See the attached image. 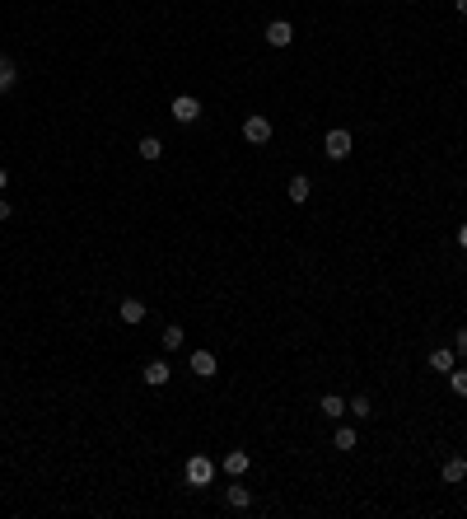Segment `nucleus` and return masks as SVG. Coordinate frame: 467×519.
Segmentation results:
<instances>
[{
	"instance_id": "1",
	"label": "nucleus",
	"mask_w": 467,
	"mask_h": 519,
	"mask_svg": "<svg viewBox=\"0 0 467 519\" xmlns=\"http://www.w3.org/2000/svg\"><path fill=\"white\" fill-rule=\"evenodd\" d=\"M187 482H192V487H210V477H215V463H210V458L206 454H197V458H187Z\"/></svg>"
},
{
	"instance_id": "2",
	"label": "nucleus",
	"mask_w": 467,
	"mask_h": 519,
	"mask_svg": "<svg viewBox=\"0 0 467 519\" xmlns=\"http://www.w3.org/2000/svg\"><path fill=\"white\" fill-rule=\"evenodd\" d=\"M243 141H248V145H266V141H271V117L252 112L248 122H243Z\"/></svg>"
},
{
	"instance_id": "3",
	"label": "nucleus",
	"mask_w": 467,
	"mask_h": 519,
	"mask_svg": "<svg viewBox=\"0 0 467 519\" xmlns=\"http://www.w3.org/2000/svg\"><path fill=\"white\" fill-rule=\"evenodd\" d=\"M173 122H183V126H192V122H197V117H201V103H197V98H192V94H178V98H173Z\"/></svg>"
},
{
	"instance_id": "4",
	"label": "nucleus",
	"mask_w": 467,
	"mask_h": 519,
	"mask_svg": "<svg viewBox=\"0 0 467 519\" xmlns=\"http://www.w3.org/2000/svg\"><path fill=\"white\" fill-rule=\"evenodd\" d=\"M351 131H346V126H337V131H327V141H323V150H327V159H346L351 155Z\"/></svg>"
},
{
	"instance_id": "5",
	"label": "nucleus",
	"mask_w": 467,
	"mask_h": 519,
	"mask_svg": "<svg viewBox=\"0 0 467 519\" xmlns=\"http://www.w3.org/2000/svg\"><path fill=\"white\" fill-rule=\"evenodd\" d=\"M266 43H271V47H290V43H295V29H290L285 19H271V24H266Z\"/></svg>"
},
{
	"instance_id": "6",
	"label": "nucleus",
	"mask_w": 467,
	"mask_h": 519,
	"mask_svg": "<svg viewBox=\"0 0 467 519\" xmlns=\"http://www.w3.org/2000/svg\"><path fill=\"white\" fill-rule=\"evenodd\" d=\"M220 468L229 472V477H243V472H248V468H252V458H248V454H243V449H229V454L220 458Z\"/></svg>"
},
{
	"instance_id": "7",
	"label": "nucleus",
	"mask_w": 467,
	"mask_h": 519,
	"mask_svg": "<svg viewBox=\"0 0 467 519\" xmlns=\"http://www.w3.org/2000/svg\"><path fill=\"white\" fill-rule=\"evenodd\" d=\"M140 379H145L150 389H164V384H169V379H173V370H169V361H150V365H145V375H140Z\"/></svg>"
},
{
	"instance_id": "8",
	"label": "nucleus",
	"mask_w": 467,
	"mask_h": 519,
	"mask_svg": "<svg viewBox=\"0 0 467 519\" xmlns=\"http://www.w3.org/2000/svg\"><path fill=\"white\" fill-rule=\"evenodd\" d=\"M187 365H192V375H197V379L215 375V356H210V351H192V361H187Z\"/></svg>"
},
{
	"instance_id": "9",
	"label": "nucleus",
	"mask_w": 467,
	"mask_h": 519,
	"mask_svg": "<svg viewBox=\"0 0 467 519\" xmlns=\"http://www.w3.org/2000/svg\"><path fill=\"white\" fill-rule=\"evenodd\" d=\"M453 365H458V351H449V346H435V351H430V370H439V375H449Z\"/></svg>"
},
{
	"instance_id": "10",
	"label": "nucleus",
	"mask_w": 467,
	"mask_h": 519,
	"mask_svg": "<svg viewBox=\"0 0 467 519\" xmlns=\"http://www.w3.org/2000/svg\"><path fill=\"white\" fill-rule=\"evenodd\" d=\"M122 323L126 328H140V323H145V299H122Z\"/></svg>"
},
{
	"instance_id": "11",
	"label": "nucleus",
	"mask_w": 467,
	"mask_h": 519,
	"mask_svg": "<svg viewBox=\"0 0 467 519\" xmlns=\"http://www.w3.org/2000/svg\"><path fill=\"white\" fill-rule=\"evenodd\" d=\"M224 505H229V510H248V505H252V491L234 482V487H224Z\"/></svg>"
},
{
	"instance_id": "12",
	"label": "nucleus",
	"mask_w": 467,
	"mask_h": 519,
	"mask_svg": "<svg viewBox=\"0 0 467 519\" xmlns=\"http://www.w3.org/2000/svg\"><path fill=\"white\" fill-rule=\"evenodd\" d=\"M318 407H323V416H332V421H342L346 416V398H337V393H327L323 403H318Z\"/></svg>"
},
{
	"instance_id": "13",
	"label": "nucleus",
	"mask_w": 467,
	"mask_h": 519,
	"mask_svg": "<svg viewBox=\"0 0 467 519\" xmlns=\"http://www.w3.org/2000/svg\"><path fill=\"white\" fill-rule=\"evenodd\" d=\"M15 80H19L15 61H10V57H0V94H10V89H15Z\"/></svg>"
},
{
	"instance_id": "14",
	"label": "nucleus",
	"mask_w": 467,
	"mask_h": 519,
	"mask_svg": "<svg viewBox=\"0 0 467 519\" xmlns=\"http://www.w3.org/2000/svg\"><path fill=\"white\" fill-rule=\"evenodd\" d=\"M290 202H295V206L309 202V178H304V173H295V178H290Z\"/></svg>"
},
{
	"instance_id": "15",
	"label": "nucleus",
	"mask_w": 467,
	"mask_h": 519,
	"mask_svg": "<svg viewBox=\"0 0 467 519\" xmlns=\"http://www.w3.org/2000/svg\"><path fill=\"white\" fill-rule=\"evenodd\" d=\"M463 477H467V458H449V463H444V482H453V487H458Z\"/></svg>"
},
{
	"instance_id": "16",
	"label": "nucleus",
	"mask_w": 467,
	"mask_h": 519,
	"mask_svg": "<svg viewBox=\"0 0 467 519\" xmlns=\"http://www.w3.org/2000/svg\"><path fill=\"white\" fill-rule=\"evenodd\" d=\"M136 150H140V159H150V164H155V159L164 155V145H159V136H145V141H140Z\"/></svg>"
},
{
	"instance_id": "17",
	"label": "nucleus",
	"mask_w": 467,
	"mask_h": 519,
	"mask_svg": "<svg viewBox=\"0 0 467 519\" xmlns=\"http://www.w3.org/2000/svg\"><path fill=\"white\" fill-rule=\"evenodd\" d=\"M183 342H187V332L178 328V323H169V328H164V351H178Z\"/></svg>"
},
{
	"instance_id": "18",
	"label": "nucleus",
	"mask_w": 467,
	"mask_h": 519,
	"mask_svg": "<svg viewBox=\"0 0 467 519\" xmlns=\"http://www.w3.org/2000/svg\"><path fill=\"white\" fill-rule=\"evenodd\" d=\"M351 416H360V421H369V416H374V403H369L365 393H360V398H351Z\"/></svg>"
},
{
	"instance_id": "19",
	"label": "nucleus",
	"mask_w": 467,
	"mask_h": 519,
	"mask_svg": "<svg viewBox=\"0 0 467 519\" xmlns=\"http://www.w3.org/2000/svg\"><path fill=\"white\" fill-rule=\"evenodd\" d=\"M449 389H453L458 398H467V370H458V365H453V370H449Z\"/></svg>"
},
{
	"instance_id": "20",
	"label": "nucleus",
	"mask_w": 467,
	"mask_h": 519,
	"mask_svg": "<svg viewBox=\"0 0 467 519\" xmlns=\"http://www.w3.org/2000/svg\"><path fill=\"white\" fill-rule=\"evenodd\" d=\"M337 449H355V430H351V426L337 430Z\"/></svg>"
},
{
	"instance_id": "21",
	"label": "nucleus",
	"mask_w": 467,
	"mask_h": 519,
	"mask_svg": "<svg viewBox=\"0 0 467 519\" xmlns=\"http://www.w3.org/2000/svg\"><path fill=\"white\" fill-rule=\"evenodd\" d=\"M453 351H458V356H467V328H458V337H453Z\"/></svg>"
},
{
	"instance_id": "22",
	"label": "nucleus",
	"mask_w": 467,
	"mask_h": 519,
	"mask_svg": "<svg viewBox=\"0 0 467 519\" xmlns=\"http://www.w3.org/2000/svg\"><path fill=\"white\" fill-rule=\"evenodd\" d=\"M0 220H10V202L5 197H0Z\"/></svg>"
},
{
	"instance_id": "23",
	"label": "nucleus",
	"mask_w": 467,
	"mask_h": 519,
	"mask_svg": "<svg viewBox=\"0 0 467 519\" xmlns=\"http://www.w3.org/2000/svg\"><path fill=\"white\" fill-rule=\"evenodd\" d=\"M458 248H467V225H463V230H458Z\"/></svg>"
},
{
	"instance_id": "24",
	"label": "nucleus",
	"mask_w": 467,
	"mask_h": 519,
	"mask_svg": "<svg viewBox=\"0 0 467 519\" xmlns=\"http://www.w3.org/2000/svg\"><path fill=\"white\" fill-rule=\"evenodd\" d=\"M5 188H10V173H5V169H0V192H5Z\"/></svg>"
},
{
	"instance_id": "25",
	"label": "nucleus",
	"mask_w": 467,
	"mask_h": 519,
	"mask_svg": "<svg viewBox=\"0 0 467 519\" xmlns=\"http://www.w3.org/2000/svg\"><path fill=\"white\" fill-rule=\"evenodd\" d=\"M453 10H458V15H467V0H453Z\"/></svg>"
}]
</instances>
